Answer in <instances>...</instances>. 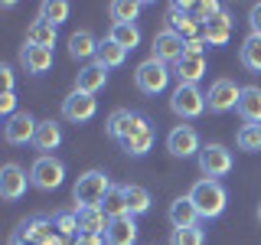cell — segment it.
I'll return each instance as SVG.
<instances>
[{
  "label": "cell",
  "mask_w": 261,
  "mask_h": 245,
  "mask_svg": "<svg viewBox=\"0 0 261 245\" xmlns=\"http://www.w3.org/2000/svg\"><path fill=\"white\" fill-rule=\"evenodd\" d=\"M190 200L196 203V212H199L202 223H209V219H219L228 206V193L225 186L219 183V180H196L193 190H190Z\"/></svg>",
  "instance_id": "cell-1"
},
{
  "label": "cell",
  "mask_w": 261,
  "mask_h": 245,
  "mask_svg": "<svg viewBox=\"0 0 261 245\" xmlns=\"http://www.w3.org/2000/svg\"><path fill=\"white\" fill-rule=\"evenodd\" d=\"M111 177L108 170H85L75 186H72V200H75V209H88V206H101L105 196L111 193Z\"/></svg>",
  "instance_id": "cell-2"
},
{
  "label": "cell",
  "mask_w": 261,
  "mask_h": 245,
  "mask_svg": "<svg viewBox=\"0 0 261 245\" xmlns=\"http://www.w3.org/2000/svg\"><path fill=\"white\" fill-rule=\"evenodd\" d=\"M153 141H157V131H153L150 118L141 114V111H134V118H130V125H127L124 134H121L118 144H121V151H124L127 157H144V154H150Z\"/></svg>",
  "instance_id": "cell-3"
},
{
  "label": "cell",
  "mask_w": 261,
  "mask_h": 245,
  "mask_svg": "<svg viewBox=\"0 0 261 245\" xmlns=\"http://www.w3.org/2000/svg\"><path fill=\"white\" fill-rule=\"evenodd\" d=\"M53 219L46 216H33V219H23L20 226H16V235L13 242L20 245H62V235L53 232Z\"/></svg>",
  "instance_id": "cell-4"
},
{
  "label": "cell",
  "mask_w": 261,
  "mask_h": 245,
  "mask_svg": "<svg viewBox=\"0 0 261 245\" xmlns=\"http://www.w3.org/2000/svg\"><path fill=\"white\" fill-rule=\"evenodd\" d=\"M30 183L36 186V190H43V193H53V190H59V186L65 183V163L59 157H36L33 160V167H30Z\"/></svg>",
  "instance_id": "cell-5"
},
{
  "label": "cell",
  "mask_w": 261,
  "mask_h": 245,
  "mask_svg": "<svg viewBox=\"0 0 261 245\" xmlns=\"http://www.w3.org/2000/svg\"><path fill=\"white\" fill-rule=\"evenodd\" d=\"M170 79H173V69H170V65H163V62H157V59H144L134 69V82H137V88H141L144 95L167 92Z\"/></svg>",
  "instance_id": "cell-6"
},
{
  "label": "cell",
  "mask_w": 261,
  "mask_h": 245,
  "mask_svg": "<svg viewBox=\"0 0 261 245\" xmlns=\"http://www.w3.org/2000/svg\"><path fill=\"white\" fill-rule=\"evenodd\" d=\"M170 111L183 121H193L206 111V92L199 85H176L170 95Z\"/></svg>",
  "instance_id": "cell-7"
},
{
  "label": "cell",
  "mask_w": 261,
  "mask_h": 245,
  "mask_svg": "<svg viewBox=\"0 0 261 245\" xmlns=\"http://www.w3.org/2000/svg\"><path fill=\"white\" fill-rule=\"evenodd\" d=\"M235 167V157L225 144H202L199 151V170L206 180H219V177H228Z\"/></svg>",
  "instance_id": "cell-8"
},
{
  "label": "cell",
  "mask_w": 261,
  "mask_h": 245,
  "mask_svg": "<svg viewBox=\"0 0 261 245\" xmlns=\"http://www.w3.org/2000/svg\"><path fill=\"white\" fill-rule=\"evenodd\" d=\"M239 98H242V85H235V79H216L206 92V108L212 114H225L239 108Z\"/></svg>",
  "instance_id": "cell-9"
},
{
  "label": "cell",
  "mask_w": 261,
  "mask_h": 245,
  "mask_svg": "<svg viewBox=\"0 0 261 245\" xmlns=\"http://www.w3.org/2000/svg\"><path fill=\"white\" fill-rule=\"evenodd\" d=\"M167 151H170V157H176V160L199 157V151H202L199 131H196L193 125H176V128L167 134Z\"/></svg>",
  "instance_id": "cell-10"
},
{
  "label": "cell",
  "mask_w": 261,
  "mask_h": 245,
  "mask_svg": "<svg viewBox=\"0 0 261 245\" xmlns=\"http://www.w3.org/2000/svg\"><path fill=\"white\" fill-rule=\"evenodd\" d=\"M186 56V39L176 36L170 27H163L157 36H153V46H150V59H157L163 65H176L179 59Z\"/></svg>",
  "instance_id": "cell-11"
},
{
  "label": "cell",
  "mask_w": 261,
  "mask_h": 245,
  "mask_svg": "<svg viewBox=\"0 0 261 245\" xmlns=\"http://www.w3.org/2000/svg\"><path fill=\"white\" fill-rule=\"evenodd\" d=\"M27 186H33L27 170L20 163H4V170H0V196L7 203H20L27 196Z\"/></svg>",
  "instance_id": "cell-12"
},
{
  "label": "cell",
  "mask_w": 261,
  "mask_h": 245,
  "mask_svg": "<svg viewBox=\"0 0 261 245\" xmlns=\"http://www.w3.org/2000/svg\"><path fill=\"white\" fill-rule=\"evenodd\" d=\"M36 131H39V121L33 118L30 111H16L13 118H7V125H4V141L7 144H33V137H36Z\"/></svg>",
  "instance_id": "cell-13"
},
{
  "label": "cell",
  "mask_w": 261,
  "mask_h": 245,
  "mask_svg": "<svg viewBox=\"0 0 261 245\" xmlns=\"http://www.w3.org/2000/svg\"><path fill=\"white\" fill-rule=\"evenodd\" d=\"M98 114V98L95 95H85V92H72L69 98L62 102V118L72 121V125H85Z\"/></svg>",
  "instance_id": "cell-14"
},
{
  "label": "cell",
  "mask_w": 261,
  "mask_h": 245,
  "mask_svg": "<svg viewBox=\"0 0 261 245\" xmlns=\"http://www.w3.org/2000/svg\"><path fill=\"white\" fill-rule=\"evenodd\" d=\"M167 27L176 33V36H183V39H196V36H202V23H196L190 10H186V4H179V0H173L170 4V16H167Z\"/></svg>",
  "instance_id": "cell-15"
},
{
  "label": "cell",
  "mask_w": 261,
  "mask_h": 245,
  "mask_svg": "<svg viewBox=\"0 0 261 245\" xmlns=\"http://www.w3.org/2000/svg\"><path fill=\"white\" fill-rule=\"evenodd\" d=\"M53 62H56V53H53V49L23 43V49H20V65L30 72V76H46V72L53 69Z\"/></svg>",
  "instance_id": "cell-16"
},
{
  "label": "cell",
  "mask_w": 261,
  "mask_h": 245,
  "mask_svg": "<svg viewBox=\"0 0 261 245\" xmlns=\"http://www.w3.org/2000/svg\"><path fill=\"white\" fill-rule=\"evenodd\" d=\"M202 76H206V56H183L173 65L176 85H199Z\"/></svg>",
  "instance_id": "cell-17"
},
{
  "label": "cell",
  "mask_w": 261,
  "mask_h": 245,
  "mask_svg": "<svg viewBox=\"0 0 261 245\" xmlns=\"http://www.w3.org/2000/svg\"><path fill=\"white\" fill-rule=\"evenodd\" d=\"M105 82H108V69L98 62H88L79 69L75 76V92H85V95H98L105 88Z\"/></svg>",
  "instance_id": "cell-18"
},
{
  "label": "cell",
  "mask_w": 261,
  "mask_h": 245,
  "mask_svg": "<svg viewBox=\"0 0 261 245\" xmlns=\"http://www.w3.org/2000/svg\"><path fill=\"white\" fill-rule=\"evenodd\" d=\"M170 223H173V229H190V226H199V212H196V203L190 200V193L186 196H176L173 203H170Z\"/></svg>",
  "instance_id": "cell-19"
},
{
  "label": "cell",
  "mask_w": 261,
  "mask_h": 245,
  "mask_svg": "<svg viewBox=\"0 0 261 245\" xmlns=\"http://www.w3.org/2000/svg\"><path fill=\"white\" fill-rule=\"evenodd\" d=\"M59 144H62V125L59 121H53V118L39 121V131H36V137H33V147L39 151V157H49Z\"/></svg>",
  "instance_id": "cell-20"
},
{
  "label": "cell",
  "mask_w": 261,
  "mask_h": 245,
  "mask_svg": "<svg viewBox=\"0 0 261 245\" xmlns=\"http://www.w3.org/2000/svg\"><path fill=\"white\" fill-rule=\"evenodd\" d=\"M239 118L245 125H261V88L258 85H242V98H239Z\"/></svg>",
  "instance_id": "cell-21"
},
{
  "label": "cell",
  "mask_w": 261,
  "mask_h": 245,
  "mask_svg": "<svg viewBox=\"0 0 261 245\" xmlns=\"http://www.w3.org/2000/svg\"><path fill=\"white\" fill-rule=\"evenodd\" d=\"M105 242H108V245H137V223H134V216L111 219L108 232H105Z\"/></svg>",
  "instance_id": "cell-22"
},
{
  "label": "cell",
  "mask_w": 261,
  "mask_h": 245,
  "mask_svg": "<svg viewBox=\"0 0 261 245\" xmlns=\"http://www.w3.org/2000/svg\"><path fill=\"white\" fill-rule=\"evenodd\" d=\"M202 39H206V46H216V49L232 39V16H228V10L212 16L206 27H202Z\"/></svg>",
  "instance_id": "cell-23"
},
{
  "label": "cell",
  "mask_w": 261,
  "mask_h": 245,
  "mask_svg": "<svg viewBox=\"0 0 261 245\" xmlns=\"http://www.w3.org/2000/svg\"><path fill=\"white\" fill-rule=\"evenodd\" d=\"M98 46H101V43L95 39L92 30H75L69 36V56H72V59H95Z\"/></svg>",
  "instance_id": "cell-24"
},
{
  "label": "cell",
  "mask_w": 261,
  "mask_h": 245,
  "mask_svg": "<svg viewBox=\"0 0 261 245\" xmlns=\"http://www.w3.org/2000/svg\"><path fill=\"white\" fill-rule=\"evenodd\" d=\"M75 212H79V232H88V235H105L108 232L111 219L105 216L101 206H88V209H75Z\"/></svg>",
  "instance_id": "cell-25"
},
{
  "label": "cell",
  "mask_w": 261,
  "mask_h": 245,
  "mask_svg": "<svg viewBox=\"0 0 261 245\" xmlns=\"http://www.w3.org/2000/svg\"><path fill=\"white\" fill-rule=\"evenodd\" d=\"M239 59L242 65L251 72V76H261V36L258 33H248L239 46Z\"/></svg>",
  "instance_id": "cell-26"
},
{
  "label": "cell",
  "mask_w": 261,
  "mask_h": 245,
  "mask_svg": "<svg viewBox=\"0 0 261 245\" xmlns=\"http://www.w3.org/2000/svg\"><path fill=\"white\" fill-rule=\"evenodd\" d=\"M56 39H59V36H56V27H53V23H46L43 16H36V20H33L30 27H27V43H30V46L53 49V46H56Z\"/></svg>",
  "instance_id": "cell-27"
},
{
  "label": "cell",
  "mask_w": 261,
  "mask_h": 245,
  "mask_svg": "<svg viewBox=\"0 0 261 245\" xmlns=\"http://www.w3.org/2000/svg\"><path fill=\"white\" fill-rule=\"evenodd\" d=\"M108 39H114V43L121 49H127V53H134V49L141 46V30H137V23H111Z\"/></svg>",
  "instance_id": "cell-28"
},
{
  "label": "cell",
  "mask_w": 261,
  "mask_h": 245,
  "mask_svg": "<svg viewBox=\"0 0 261 245\" xmlns=\"http://www.w3.org/2000/svg\"><path fill=\"white\" fill-rule=\"evenodd\" d=\"M124 200H127V212L130 216H144V212H150V190H144V186L137 183H124Z\"/></svg>",
  "instance_id": "cell-29"
},
{
  "label": "cell",
  "mask_w": 261,
  "mask_h": 245,
  "mask_svg": "<svg viewBox=\"0 0 261 245\" xmlns=\"http://www.w3.org/2000/svg\"><path fill=\"white\" fill-rule=\"evenodd\" d=\"M98 65H105V69H118V65L127 62V49H121L114 39H101V46H98V56H95Z\"/></svg>",
  "instance_id": "cell-30"
},
{
  "label": "cell",
  "mask_w": 261,
  "mask_h": 245,
  "mask_svg": "<svg viewBox=\"0 0 261 245\" xmlns=\"http://www.w3.org/2000/svg\"><path fill=\"white\" fill-rule=\"evenodd\" d=\"M144 4L141 0H111L108 13H111V23H134L141 16Z\"/></svg>",
  "instance_id": "cell-31"
},
{
  "label": "cell",
  "mask_w": 261,
  "mask_h": 245,
  "mask_svg": "<svg viewBox=\"0 0 261 245\" xmlns=\"http://www.w3.org/2000/svg\"><path fill=\"white\" fill-rule=\"evenodd\" d=\"M72 7L65 4V0H43L39 4V16H43L46 23H53V27H62L65 20H69Z\"/></svg>",
  "instance_id": "cell-32"
},
{
  "label": "cell",
  "mask_w": 261,
  "mask_h": 245,
  "mask_svg": "<svg viewBox=\"0 0 261 245\" xmlns=\"http://www.w3.org/2000/svg\"><path fill=\"white\" fill-rule=\"evenodd\" d=\"M130 118H134V111H130V108H114L108 114V121H105V134H108L111 141H121V134L127 131Z\"/></svg>",
  "instance_id": "cell-33"
},
{
  "label": "cell",
  "mask_w": 261,
  "mask_h": 245,
  "mask_svg": "<svg viewBox=\"0 0 261 245\" xmlns=\"http://www.w3.org/2000/svg\"><path fill=\"white\" fill-rule=\"evenodd\" d=\"M101 209H105V216H108V219L130 216V212H127V200H124V186H111V193L105 196Z\"/></svg>",
  "instance_id": "cell-34"
},
{
  "label": "cell",
  "mask_w": 261,
  "mask_h": 245,
  "mask_svg": "<svg viewBox=\"0 0 261 245\" xmlns=\"http://www.w3.org/2000/svg\"><path fill=\"white\" fill-rule=\"evenodd\" d=\"M53 226H56V232H59L62 239H75L79 235V212L75 209H59L53 216Z\"/></svg>",
  "instance_id": "cell-35"
},
{
  "label": "cell",
  "mask_w": 261,
  "mask_h": 245,
  "mask_svg": "<svg viewBox=\"0 0 261 245\" xmlns=\"http://www.w3.org/2000/svg\"><path fill=\"white\" fill-rule=\"evenodd\" d=\"M235 144H239V151L258 154L261 151V125H242L239 134H235Z\"/></svg>",
  "instance_id": "cell-36"
},
{
  "label": "cell",
  "mask_w": 261,
  "mask_h": 245,
  "mask_svg": "<svg viewBox=\"0 0 261 245\" xmlns=\"http://www.w3.org/2000/svg\"><path fill=\"white\" fill-rule=\"evenodd\" d=\"M186 10H190V16H193L196 23H202V27H206L212 16L222 13V7H219L216 0H196V4H186Z\"/></svg>",
  "instance_id": "cell-37"
},
{
  "label": "cell",
  "mask_w": 261,
  "mask_h": 245,
  "mask_svg": "<svg viewBox=\"0 0 261 245\" xmlns=\"http://www.w3.org/2000/svg\"><path fill=\"white\" fill-rule=\"evenodd\" d=\"M170 245H206V232H202V226L173 229L170 232Z\"/></svg>",
  "instance_id": "cell-38"
},
{
  "label": "cell",
  "mask_w": 261,
  "mask_h": 245,
  "mask_svg": "<svg viewBox=\"0 0 261 245\" xmlns=\"http://www.w3.org/2000/svg\"><path fill=\"white\" fill-rule=\"evenodd\" d=\"M0 114H4V118H13V114H16V92H4V95H0Z\"/></svg>",
  "instance_id": "cell-39"
},
{
  "label": "cell",
  "mask_w": 261,
  "mask_h": 245,
  "mask_svg": "<svg viewBox=\"0 0 261 245\" xmlns=\"http://www.w3.org/2000/svg\"><path fill=\"white\" fill-rule=\"evenodd\" d=\"M72 245H108V242H105V235H88V232H79L75 239H72Z\"/></svg>",
  "instance_id": "cell-40"
},
{
  "label": "cell",
  "mask_w": 261,
  "mask_h": 245,
  "mask_svg": "<svg viewBox=\"0 0 261 245\" xmlns=\"http://www.w3.org/2000/svg\"><path fill=\"white\" fill-rule=\"evenodd\" d=\"M248 27H251V33H258V36H261V4H251V10H248Z\"/></svg>",
  "instance_id": "cell-41"
},
{
  "label": "cell",
  "mask_w": 261,
  "mask_h": 245,
  "mask_svg": "<svg viewBox=\"0 0 261 245\" xmlns=\"http://www.w3.org/2000/svg\"><path fill=\"white\" fill-rule=\"evenodd\" d=\"M202 49H206V39H202V36L186 39V56H202Z\"/></svg>",
  "instance_id": "cell-42"
},
{
  "label": "cell",
  "mask_w": 261,
  "mask_h": 245,
  "mask_svg": "<svg viewBox=\"0 0 261 245\" xmlns=\"http://www.w3.org/2000/svg\"><path fill=\"white\" fill-rule=\"evenodd\" d=\"M0 85H4V92H13V69L10 65H0Z\"/></svg>",
  "instance_id": "cell-43"
},
{
  "label": "cell",
  "mask_w": 261,
  "mask_h": 245,
  "mask_svg": "<svg viewBox=\"0 0 261 245\" xmlns=\"http://www.w3.org/2000/svg\"><path fill=\"white\" fill-rule=\"evenodd\" d=\"M258 219H261V206H258Z\"/></svg>",
  "instance_id": "cell-44"
}]
</instances>
